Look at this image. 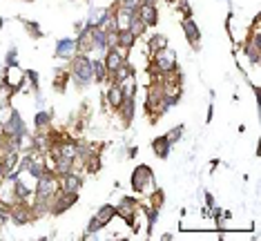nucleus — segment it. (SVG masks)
<instances>
[{
	"mask_svg": "<svg viewBox=\"0 0 261 241\" xmlns=\"http://www.w3.org/2000/svg\"><path fill=\"white\" fill-rule=\"evenodd\" d=\"M132 188L134 192H152L154 190V172L147 165H136L132 172Z\"/></svg>",
	"mask_w": 261,
	"mask_h": 241,
	"instance_id": "nucleus-2",
	"label": "nucleus"
},
{
	"mask_svg": "<svg viewBox=\"0 0 261 241\" xmlns=\"http://www.w3.org/2000/svg\"><path fill=\"white\" fill-rule=\"evenodd\" d=\"M127 29L132 31L136 38H139V36H143V33H145L147 25H145V22L139 18V14H136V11H134V14H132V18H129V25H127Z\"/></svg>",
	"mask_w": 261,
	"mask_h": 241,
	"instance_id": "nucleus-22",
	"label": "nucleus"
},
{
	"mask_svg": "<svg viewBox=\"0 0 261 241\" xmlns=\"http://www.w3.org/2000/svg\"><path fill=\"white\" fill-rule=\"evenodd\" d=\"M170 150H172V143L168 141V136H156L154 141H152V152H154L158 159H168Z\"/></svg>",
	"mask_w": 261,
	"mask_h": 241,
	"instance_id": "nucleus-15",
	"label": "nucleus"
},
{
	"mask_svg": "<svg viewBox=\"0 0 261 241\" xmlns=\"http://www.w3.org/2000/svg\"><path fill=\"white\" fill-rule=\"evenodd\" d=\"M76 54H78L76 38H60V41L56 43V52H54L56 58H60V60H72Z\"/></svg>",
	"mask_w": 261,
	"mask_h": 241,
	"instance_id": "nucleus-8",
	"label": "nucleus"
},
{
	"mask_svg": "<svg viewBox=\"0 0 261 241\" xmlns=\"http://www.w3.org/2000/svg\"><path fill=\"white\" fill-rule=\"evenodd\" d=\"M25 29L31 33V38H41L43 36V31H41V27H38V22H34V20H25Z\"/></svg>",
	"mask_w": 261,
	"mask_h": 241,
	"instance_id": "nucleus-27",
	"label": "nucleus"
},
{
	"mask_svg": "<svg viewBox=\"0 0 261 241\" xmlns=\"http://www.w3.org/2000/svg\"><path fill=\"white\" fill-rule=\"evenodd\" d=\"M116 208V215L121 217V219H125L127 226H132L136 230V212H139V201H134L132 197H123L118 203L114 205Z\"/></svg>",
	"mask_w": 261,
	"mask_h": 241,
	"instance_id": "nucleus-3",
	"label": "nucleus"
},
{
	"mask_svg": "<svg viewBox=\"0 0 261 241\" xmlns=\"http://www.w3.org/2000/svg\"><path fill=\"white\" fill-rule=\"evenodd\" d=\"M70 81L78 89H85L94 83L92 58H89V54H76L70 60Z\"/></svg>",
	"mask_w": 261,
	"mask_h": 241,
	"instance_id": "nucleus-1",
	"label": "nucleus"
},
{
	"mask_svg": "<svg viewBox=\"0 0 261 241\" xmlns=\"http://www.w3.org/2000/svg\"><path fill=\"white\" fill-rule=\"evenodd\" d=\"M11 114H14V108H11L7 100H5V103H0V125H3V123H7L11 119Z\"/></svg>",
	"mask_w": 261,
	"mask_h": 241,
	"instance_id": "nucleus-25",
	"label": "nucleus"
},
{
	"mask_svg": "<svg viewBox=\"0 0 261 241\" xmlns=\"http://www.w3.org/2000/svg\"><path fill=\"white\" fill-rule=\"evenodd\" d=\"M156 221H158V210L150 208V210H147V232H152V228H154Z\"/></svg>",
	"mask_w": 261,
	"mask_h": 241,
	"instance_id": "nucleus-30",
	"label": "nucleus"
},
{
	"mask_svg": "<svg viewBox=\"0 0 261 241\" xmlns=\"http://www.w3.org/2000/svg\"><path fill=\"white\" fill-rule=\"evenodd\" d=\"M5 181V163H3V159H0V183Z\"/></svg>",
	"mask_w": 261,
	"mask_h": 241,
	"instance_id": "nucleus-34",
	"label": "nucleus"
},
{
	"mask_svg": "<svg viewBox=\"0 0 261 241\" xmlns=\"http://www.w3.org/2000/svg\"><path fill=\"white\" fill-rule=\"evenodd\" d=\"M118 7L129 9V11H136V9L141 7V0H118Z\"/></svg>",
	"mask_w": 261,
	"mask_h": 241,
	"instance_id": "nucleus-31",
	"label": "nucleus"
},
{
	"mask_svg": "<svg viewBox=\"0 0 261 241\" xmlns=\"http://www.w3.org/2000/svg\"><path fill=\"white\" fill-rule=\"evenodd\" d=\"M105 103L110 105L112 110H116L118 105L123 103V89H121V85H114V83H112L110 89H107V94H105Z\"/></svg>",
	"mask_w": 261,
	"mask_h": 241,
	"instance_id": "nucleus-16",
	"label": "nucleus"
},
{
	"mask_svg": "<svg viewBox=\"0 0 261 241\" xmlns=\"http://www.w3.org/2000/svg\"><path fill=\"white\" fill-rule=\"evenodd\" d=\"M3 22H5V20H3V18H0V29H3Z\"/></svg>",
	"mask_w": 261,
	"mask_h": 241,
	"instance_id": "nucleus-37",
	"label": "nucleus"
},
{
	"mask_svg": "<svg viewBox=\"0 0 261 241\" xmlns=\"http://www.w3.org/2000/svg\"><path fill=\"white\" fill-rule=\"evenodd\" d=\"M168 47V38L163 36V33H154V36H150V41H147V49H150V54L158 52V49H166Z\"/></svg>",
	"mask_w": 261,
	"mask_h": 241,
	"instance_id": "nucleus-23",
	"label": "nucleus"
},
{
	"mask_svg": "<svg viewBox=\"0 0 261 241\" xmlns=\"http://www.w3.org/2000/svg\"><path fill=\"white\" fill-rule=\"evenodd\" d=\"M92 72H94V83H105L107 76H110L105 70V65H103V58L92 60Z\"/></svg>",
	"mask_w": 261,
	"mask_h": 241,
	"instance_id": "nucleus-21",
	"label": "nucleus"
},
{
	"mask_svg": "<svg viewBox=\"0 0 261 241\" xmlns=\"http://www.w3.org/2000/svg\"><path fill=\"white\" fill-rule=\"evenodd\" d=\"M25 81H27V78H25V72H22L18 65H9V67H5L3 83L11 87V92H20L22 85H25Z\"/></svg>",
	"mask_w": 261,
	"mask_h": 241,
	"instance_id": "nucleus-5",
	"label": "nucleus"
},
{
	"mask_svg": "<svg viewBox=\"0 0 261 241\" xmlns=\"http://www.w3.org/2000/svg\"><path fill=\"white\" fill-rule=\"evenodd\" d=\"M161 100H163V83L152 81V85L147 87V94H145V112L152 114V121H156L154 112H156L158 105H161Z\"/></svg>",
	"mask_w": 261,
	"mask_h": 241,
	"instance_id": "nucleus-4",
	"label": "nucleus"
},
{
	"mask_svg": "<svg viewBox=\"0 0 261 241\" xmlns=\"http://www.w3.org/2000/svg\"><path fill=\"white\" fill-rule=\"evenodd\" d=\"M70 172H74L72 159L58 156V159H56V163H54V175H56V177H65V175H70Z\"/></svg>",
	"mask_w": 261,
	"mask_h": 241,
	"instance_id": "nucleus-20",
	"label": "nucleus"
},
{
	"mask_svg": "<svg viewBox=\"0 0 261 241\" xmlns=\"http://www.w3.org/2000/svg\"><path fill=\"white\" fill-rule=\"evenodd\" d=\"M9 65H18V49H9V52H7V67Z\"/></svg>",
	"mask_w": 261,
	"mask_h": 241,
	"instance_id": "nucleus-32",
	"label": "nucleus"
},
{
	"mask_svg": "<svg viewBox=\"0 0 261 241\" xmlns=\"http://www.w3.org/2000/svg\"><path fill=\"white\" fill-rule=\"evenodd\" d=\"M152 205L150 208H156V210H161V205H163V201H166V194H163V190H152Z\"/></svg>",
	"mask_w": 261,
	"mask_h": 241,
	"instance_id": "nucleus-24",
	"label": "nucleus"
},
{
	"mask_svg": "<svg viewBox=\"0 0 261 241\" xmlns=\"http://www.w3.org/2000/svg\"><path fill=\"white\" fill-rule=\"evenodd\" d=\"M158 0H141V5H156Z\"/></svg>",
	"mask_w": 261,
	"mask_h": 241,
	"instance_id": "nucleus-36",
	"label": "nucleus"
},
{
	"mask_svg": "<svg viewBox=\"0 0 261 241\" xmlns=\"http://www.w3.org/2000/svg\"><path fill=\"white\" fill-rule=\"evenodd\" d=\"M99 230H103V226H101V221L96 219V217H92L89 223H87V230H85V234H89V237H92V234H96Z\"/></svg>",
	"mask_w": 261,
	"mask_h": 241,
	"instance_id": "nucleus-29",
	"label": "nucleus"
},
{
	"mask_svg": "<svg viewBox=\"0 0 261 241\" xmlns=\"http://www.w3.org/2000/svg\"><path fill=\"white\" fill-rule=\"evenodd\" d=\"M114 217H116V208H114L112 203H103V205L99 208V212H96V219L101 221V226H103V228H105L112 219H114Z\"/></svg>",
	"mask_w": 261,
	"mask_h": 241,
	"instance_id": "nucleus-17",
	"label": "nucleus"
},
{
	"mask_svg": "<svg viewBox=\"0 0 261 241\" xmlns=\"http://www.w3.org/2000/svg\"><path fill=\"white\" fill-rule=\"evenodd\" d=\"M183 130H185V127H183V125H177V127H172V130H170V132L166 134V136H168V141H170V143H172V145H174V143H177V141H179V139H181V136H183Z\"/></svg>",
	"mask_w": 261,
	"mask_h": 241,
	"instance_id": "nucleus-26",
	"label": "nucleus"
},
{
	"mask_svg": "<svg viewBox=\"0 0 261 241\" xmlns=\"http://www.w3.org/2000/svg\"><path fill=\"white\" fill-rule=\"evenodd\" d=\"M125 60H127V52H125V49H121V47H112V49H107L105 56H103V65H105L107 74L116 72L118 67L125 63Z\"/></svg>",
	"mask_w": 261,
	"mask_h": 241,
	"instance_id": "nucleus-6",
	"label": "nucleus"
},
{
	"mask_svg": "<svg viewBox=\"0 0 261 241\" xmlns=\"http://www.w3.org/2000/svg\"><path fill=\"white\" fill-rule=\"evenodd\" d=\"M58 179H60V192H67V194H78V192H81V186H83L81 175L70 172V175L58 177Z\"/></svg>",
	"mask_w": 261,
	"mask_h": 241,
	"instance_id": "nucleus-9",
	"label": "nucleus"
},
{
	"mask_svg": "<svg viewBox=\"0 0 261 241\" xmlns=\"http://www.w3.org/2000/svg\"><path fill=\"white\" fill-rule=\"evenodd\" d=\"M161 239H163V241H172V239H174V234H172V232H166Z\"/></svg>",
	"mask_w": 261,
	"mask_h": 241,
	"instance_id": "nucleus-35",
	"label": "nucleus"
},
{
	"mask_svg": "<svg viewBox=\"0 0 261 241\" xmlns=\"http://www.w3.org/2000/svg\"><path fill=\"white\" fill-rule=\"evenodd\" d=\"M25 78L31 83L34 92L38 94V83H41V78H38V72H36V70H27V72H25Z\"/></svg>",
	"mask_w": 261,
	"mask_h": 241,
	"instance_id": "nucleus-28",
	"label": "nucleus"
},
{
	"mask_svg": "<svg viewBox=\"0 0 261 241\" xmlns=\"http://www.w3.org/2000/svg\"><path fill=\"white\" fill-rule=\"evenodd\" d=\"M206 205H208V208H212V205H214V197L210 192H206Z\"/></svg>",
	"mask_w": 261,
	"mask_h": 241,
	"instance_id": "nucleus-33",
	"label": "nucleus"
},
{
	"mask_svg": "<svg viewBox=\"0 0 261 241\" xmlns=\"http://www.w3.org/2000/svg\"><path fill=\"white\" fill-rule=\"evenodd\" d=\"M34 127H36V132L52 130V112H47V110L36 112V116H34Z\"/></svg>",
	"mask_w": 261,
	"mask_h": 241,
	"instance_id": "nucleus-14",
	"label": "nucleus"
},
{
	"mask_svg": "<svg viewBox=\"0 0 261 241\" xmlns=\"http://www.w3.org/2000/svg\"><path fill=\"white\" fill-rule=\"evenodd\" d=\"M116 112L121 114V121H123V125H129L134 119V112H136V100L134 98H123V103L116 108Z\"/></svg>",
	"mask_w": 261,
	"mask_h": 241,
	"instance_id": "nucleus-13",
	"label": "nucleus"
},
{
	"mask_svg": "<svg viewBox=\"0 0 261 241\" xmlns=\"http://www.w3.org/2000/svg\"><path fill=\"white\" fill-rule=\"evenodd\" d=\"M136 14H139V18L145 22L147 27H154L158 22V9L156 5H141L139 9H136Z\"/></svg>",
	"mask_w": 261,
	"mask_h": 241,
	"instance_id": "nucleus-11",
	"label": "nucleus"
},
{
	"mask_svg": "<svg viewBox=\"0 0 261 241\" xmlns=\"http://www.w3.org/2000/svg\"><path fill=\"white\" fill-rule=\"evenodd\" d=\"M243 54H246V58L250 60L252 65L259 63V56H261V38H259V33H254L250 41H246V45H243Z\"/></svg>",
	"mask_w": 261,
	"mask_h": 241,
	"instance_id": "nucleus-10",
	"label": "nucleus"
},
{
	"mask_svg": "<svg viewBox=\"0 0 261 241\" xmlns=\"http://www.w3.org/2000/svg\"><path fill=\"white\" fill-rule=\"evenodd\" d=\"M181 27H183V31H185V38H188V41L194 45V47H199V41H201V31H199L197 22L192 20V16H188V18L181 20Z\"/></svg>",
	"mask_w": 261,
	"mask_h": 241,
	"instance_id": "nucleus-12",
	"label": "nucleus"
},
{
	"mask_svg": "<svg viewBox=\"0 0 261 241\" xmlns=\"http://www.w3.org/2000/svg\"><path fill=\"white\" fill-rule=\"evenodd\" d=\"M0 132L5 134V136H20L22 132H27V123H25V119L20 116V112H16L14 110V114H11V119L7 121V123H3L0 125Z\"/></svg>",
	"mask_w": 261,
	"mask_h": 241,
	"instance_id": "nucleus-7",
	"label": "nucleus"
},
{
	"mask_svg": "<svg viewBox=\"0 0 261 241\" xmlns=\"http://www.w3.org/2000/svg\"><path fill=\"white\" fill-rule=\"evenodd\" d=\"M83 163H85V172L96 175V172L101 170V154L99 152H87L83 156Z\"/></svg>",
	"mask_w": 261,
	"mask_h": 241,
	"instance_id": "nucleus-18",
	"label": "nucleus"
},
{
	"mask_svg": "<svg viewBox=\"0 0 261 241\" xmlns=\"http://www.w3.org/2000/svg\"><path fill=\"white\" fill-rule=\"evenodd\" d=\"M136 41H139V38H136L129 29H121V31H118V47L125 49V52H129V49L134 47Z\"/></svg>",
	"mask_w": 261,
	"mask_h": 241,
	"instance_id": "nucleus-19",
	"label": "nucleus"
}]
</instances>
